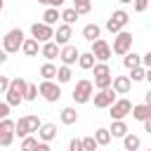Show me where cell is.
Here are the masks:
<instances>
[{
  "instance_id": "obj_1",
  "label": "cell",
  "mask_w": 151,
  "mask_h": 151,
  "mask_svg": "<svg viewBox=\"0 0 151 151\" xmlns=\"http://www.w3.org/2000/svg\"><path fill=\"white\" fill-rule=\"evenodd\" d=\"M26 85H28V80H26V78H21V76L9 78V87H7V92H5V101H7L9 106H19V104L24 101Z\"/></svg>"
},
{
  "instance_id": "obj_2",
  "label": "cell",
  "mask_w": 151,
  "mask_h": 151,
  "mask_svg": "<svg viewBox=\"0 0 151 151\" xmlns=\"http://www.w3.org/2000/svg\"><path fill=\"white\" fill-rule=\"evenodd\" d=\"M40 127V118L38 116H21L17 123H14V137H28L33 132H38Z\"/></svg>"
},
{
  "instance_id": "obj_3",
  "label": "cell",
  "mask_w": 151,
  "mask_h": 151,
  "mask_svg": "<svg viewBox=\"0 0 151 151\" xmlns=\"http://www.w3.org/2000/svg\"><path fill=\"white\" fill-rule=\"evenodd\" d=\"M24 31L21 28H12V31H7L5 35H2V50L7 52V54H14V52H19L21 50V42H24Z\"/></svg>"
},
{
  "instance_id": "obj_4",
  "label": "cell",
  "mask_w": 151,
  "mask_h": 151,
  "mask_svg": "<svg viewBox=\"0 0 151 151\" xmlns=\"http://www.w3.org/2000/svg\"><path fill=\"white\" fill-rule=\"evenodd\" d=\"M38 94H40L45 101L54 104V101H59V99H61V85H59V83H54V80H42V83L38 85Z\"/></svg>"
},
{
  "instance_id": "obj_5",
  "label": "cell",
  "mask_w": 151,
  "mask_h": 151,
  "mask_svg": "<svg viewBox=\"0 0 151 151\" xmlns=\"http://www.w3.org/2000/svg\"><path fill=\"white\" fill-rule=\"evenodd\" d=\"M92 92H94V87H92V80H87V78H80L78 83H76V87H73V101L76 104H87L90 99H92Z\"/></svg>"
},
{
  "instance_id": "obj_6",
  "label": "cell",
  "mask_w": 151,
  "mask_h": 151,
  "mask_svg": "<svg viewBox=\"0 0 151 151\" xmlns=\"http://www.w3.org/2000/svg\"><path fill=\"white\" fill-rule=\"evenodd\" d=\"M127 52H132V33H127V31H120V33H116V38H113L111 54L125 57Z\"/></svg>"
},
{
  "instance_id": "obj_7",
  "label": "cell",
  "mask_w": 151,
  "mask_h": 151,
  "mask_svg": "<svg viewBox=\"0 0 151 151\" xmlns=\"http://www.w3.org/2000/svg\"><path fill=\"white\" fill-rule=\"evenodd\" d=\"M127 21H130V14H127L125 9H116V12L106 19V31H109V33H120V31H125Z\"/></svg>"
},
{
  "instance_id": "obj_8",
  "label": "cell",
  "mask_w": 151,
  "mask_h": 151,
  "mask_svg": "<svg viewBox=\"0 0 151 151\" xmlns=\"http://www.w3.org/2000/svg\"><path fill=\"white\" fill-rule=\"evenodd\" d=\"M130 111H132V101L130 99H116L111 106H109V116H111V120H125L127 116H130Z\"/></svg>"
},
{
  "instance_id": "obj_9",
  "label": "cell",
  "mask_w": 151,
  "mask_h": 151,
  "mask_svg": "<svg viewBox=\"0 0 151 151\" xmlns=\"http://www.w3.org/2000/svg\"><path fill=\"white\" fill-rule=\"evenodd\" d=\"M90 54L94 57V61H109L111 59V45L104 40V38H97L94 42H92V50H90Z\"/></svg>"
},
{
  "instance_id": "obj_10",
  "label": "cell",
  "mask_w": 151,
  "mask_h": 151,
  "mask_svg": "<svg viewBox=\"0 0 151 151\" xmlns=\"http://www.w3.org/2000/svg\"><path fill=\"white\" fill-rule=\"evenodd\" d=\"M31 38H33L35 42H50V40L54 38V28H52V26H45L42 21H40V24L35 21V24L31 26Z\"/></svg>"
},
{
  "instance_id": "obj_11",
  "label": "cell",
  "mask_w": 151,
  "mask_h": 151,
  "mask_svg": "<svg viewBox=\"0 0 151 151\" xmlns=\"http://www.w3.org/2000/svg\"><path fill=\"white\" fill-rule=\"evenodd\" d=\"M90 101H94V109H109V106L116 101V92H113L111 87L99 90L97 94H92V99H90Z\"/></svg>"
},
{
  "instance_id": "obj_12",
  "label": "cell",
  "mask_w": 151,
  "mask_h": 151,
  "mask_svg": "<svg viewBox=\"0 0 151 151\" xmlns=\"http://www.w3.org/2000/svg\"><path fill=\"white\" fill-rule=\"evenodd\" d=\"M78 57H80V50L76 47V45H64V47H59V59H61V64L64 66H73L76 61H78Z\"/></svg>"
},
{
  "instance_id": "obj_13",
  "label": "cell",
  "mask_w": 151,
  "mask_h": 151,
  "mask_svg": "<svg viewBox=\"0 0 151 151\" xmlns=\"http://www.w3.org/2000/svg\"><path fill=\"white\" fill-rule=\"evenodd\" d=\"M14 142V120H0V146H9Z\"/></svg>"
},
{
  "instance_id": "obj_14",
  "label": "cell",
  "mask_w": 151,
  "mask_h": 151,
  "mask_svg": "<svg viewBox=\"0 0 151 151\" xmlns=\"http://www.w3.org/2000/svg\"><path fill=\"white\" fill-rule=\"evenodd\" d=\"M71 38H73V28L68 26V24H61V26H57V31H54V42L59 45V47H64V45H68L71 42Z\"/></svg>"
},
{
  "instance_id": "obj_15",
  "label": "cell",
  "mask_w": 151,
  "mask_h": 151,
  "mask_svg": "<svg viewBox=\"0 0 151 151\" xmlns=\"http://www.w3.org/2000/svg\"><path fill=\"white\" fill-rule=\"evenodd\" d=\"M111 90H113L116 94H127V92L132 90V83H130L127 76H113V80H111Z\"/></svg>"
},
{
  "instance_id": "obj_16",
  "label": "cell",
  "mask_w": 151,
  "mask_h": 151,
  "mask_svg": "<svg viewBox=\"0 0 151 151\" xmlns=\"http://www.w3.org/2000/svg\"><path fill=\"white\" fill-rule=\"evenodd\" d=\"M57 137V125L54 123H40V127H38V142H52Z\"/></svg>"
},
{
  "instance_id": "obj_17",
  "label": "cell",
  "mask_w": 151,
  "mask_h": 151,
  "mask_svg": "<svg viewBox=\"0 0 151 151\" xmlns=\"http://www.w3.org/2000/svg\"><path fill=\"white\" fill-rule=\"evenodd\" d=\"M130 116H132L134 120L144 123L146 118H151V106H149V104H132V111H130Z\"/></svg>"
},
{
  "instance_id": "obj_18",
  "label": "cell",
  "mask_w": 151,
  "mask_h": 151,
  "mask_svg": "<svg viewBox=\"0 0 151 151\" xmlns=\"http://www.w3.org/2000/svg\"><path fill=\"white\" fill-rule=\"evenodd\" d=\"M106 130H109V134H111V137H118V139H123V137L130 132L125 120H111V127H106Z\"/></svg>"
},
{
  "instance_id": "obj_19",
  "label": "cell",
  "mask_w": 151,
  "mask_h": 151,
  "mask_svg": "<svg viewBox=\"0 0 151 151\" xmlns=\"http://www.w3.org/2000/svg\"><path fill=\"white\" fill-rule=\"evenodd\" d=\"M40 54H42L47 61H52V59H57V57H59V45H57L54 40H50V42H42V47H40Z\"/></svg>"
},
{
  "instance_id": "obj_20",
  "label": "cell",
  "mask_w": 151,
  "mask_h": 151,
  "mask_svg": "<svg viewBox=\"0 0 151 151\" xmlns=\"http://www.w3.org/2000/svg\"><path fill=\"white\" fill-rule=\"evenodd\" d=\"M99 35H101V28H99L97 24H85V26H83V38H85L87 42H94Z\"/></svg>"
},
{
  "instance_id": "obj_21",
  "label": "cell",
  "mask_w": 151,
  "mask_h": 151,
  "mask_svg": "<svg viewBox=\"0 0 151 151\" xmlns=\"http://www.w3.org/2000/svg\"><path fill=\"white\" fill-rule=\"evenodd\" d=\"M59 118H61L64 125H76V123H78V111H76L73 106H66V109H61Z\"/></svg>"
},
{
  "instance_id": "obj_22",
  "label": "cell",
  "mask_w": 151,
  "mask_h": 151,
  "mask_svg": "<svg viewBox=\"0 0 151 151\" xmlns=\"http://www.w3.org/2000/svg\"><path fill=\"white\" fill-rule=\"evenodd\" d=\"M21 52H24L26 57H35V54L40 52V45H38L33 38H24V42H21Z\"/></svg>"
},
{
  "instance_id": "obj_23",
  "label": "cell",
  "mask_w": 151,
  "mask_h": 151,
  "mask_svg": "<svg viewBox=\"0 0 151 151\" xmlns=\"http://www.w3.org/2000/svg\"><path fill=\"white\" fill-rule=\"evenodd\" d=\"M71 78H73V71H71V66H59L57 68V76H54V83H59V85H64V83H71Z\"/></svg>"
},
{
  "instance_id": "obj_24",
  "label": "cell",
  "mask_w": 151,
  "mask_h": 151,
  "mask_svg": "<svg viewBox=\"0 0 151 151\" xmlns=\"http://www.w3.org/2000/svg\"><path fill=\"white\" fill-rule=\"evenodd\" d=\"M123 146H125V151H139V146H142V139H139L137 134L127 132V134L123 137Z\"/></svg>"
},
{
  "instance_id": "obj_25",
  "label": "cell",
  "mask_w": 151,
  "mask_h": 151,
  "mask_svg": "<svg viewBox=\"0 0 151 151\" xmlns=\"http://www.w3.org/2000/svg\"><path fill=\"white\" fill-rule=\"evenodd\" d=\"M123 66L130 71V68H137V66H142V54H137V52H127L125 57H123Z\"/></svg>"
},
{
  "instance_id": "obj_26",
  "label": "cell",
  "mask_w": 151,
  "mask_h": 151,
  "mask_svg": "<svg viewBox=\"0 0 151 151\" xmlns=\"http://www.w3.org/2000/svg\"><path fill=\"white\" fill-rule=\"evenodd\" d=\"M57 19H59V9H57V7H47V9H45V14H42V24L54 28Z\"/></svg>"
},
{
  "instance_id": "obj_27",
  "label": "cell",
  "mask_w": 151,
  "mask_h": 151,
  "mask_svg": "<svg viewBox=\"0 0 151 151\" xmlns=\"http://www.w3.org/2000/svg\"><path fill=\"white\" fill-rule=\"evenodd\" d=\"M59 19H61L64 24H68V26H73V24L78 21V12H76L73 7H66V9H61V12H59Z\"/></svg>"
},
{
  "instance_id": "obj_28",
  "label": "cell",
  "mask_w": 151,
  "mask_h": 151,
  "mask_svg": "<svg viewBox=\"0 0 151 151\" xmlns=\"http://www.w3.org/2000/svg\"><path fill=\"white\" fill-rule=\"evenodd\" d=\"M92 137H94V142H97V146H106V144L111 142V134H109V130H106V127H97Z\"/></svg>"
},
{
  "instance_id": "obj_29",
  "label": "cell",
  "mask_w": 151,
  "mask_h": 151,
  "mask_svg": "<svg viewBox=\"0 0 151 151\" xmlns=\"http://www.w3.org/2000/svg\"><path fill=\"white\" fill-rule=\"evenodd\" d=\"M83 71H90L92 66H94V57L90 54V52H80V57H78V61H76Z\"/></svg>"
},
{
  "instance_id": "obj_30",
  "label": "cell",
  "mask_w": 151,
  "mask_h": 151,
  "mask_svg": "<svg viewBox=\"0 0 151 151\" xmlns=\"http://www.w3.org/2000/svg\"><path fill=\"white\" fill-rule=\"evenodd\" d=\"M40 76H42V80H54V76H57V66H54L52 61L42 64V66H40Z\"/></svg>"
},
{
  "instance_id": "obj_31",
  "label": "cell",
  "mask_w": 151,
  "mask_h": 151,
  "mask_svg": "<svg viewBox=\"0 0 151 151\" xmlns=\"http://www.w3.org/2000/svg\"><path fill=\"white\" fill-rule=\"evenodd\" d=\"M73 9L78 12V17H80V14H90L92 0H73Z\"/></svg>"
},
{
  "instance_id": "obj_32",
  "label": "cell",
  "mask_w": 151,
  "mask_h": 151,
  "mask_svg": "<svg viewBox=\"0 0 151 151\" xmlns=\"http://www.w3.org/2000/svg\"><path fill=\"white\" fill-rule=\"evenodd\" d=\"M130 83H139V80H144L146 78V68L144 66H137V68H130Z\"/></svg>"
},
{
  "instance_id": "obj_33",
  "label": "cell",
  "mask_w": 151,
  "mask_h": 151,
  "mask_svg": "<svg viewBox=\"0 0 151 151\" xmlns=\"http://www.w3.org/2000/svg\"><path fill=\"white\" fill-rule=\"evenodd\" d=\"M111 80H113V76H97L94 83H92V87H97V90H106V87H111Z\"/></svg>"
},
{
  "instance_id": "obj_34",
  "label": "cell",
  "mask_w": 151,
  "mask_h": 151,
  "mask_svg": "<svg viewBox=\"0 0 151 151\" xmlns=\"http://www.w3.org/2000/svg\"><path fill=\"white\" fill-rule=\"evenodd\" d=\"M35 146H38V137L28 134V137L21 139V151H35Z\"/></svg>"
},
{
  "instance_id": "obj_35",
  "label": "cell",
  "mask_w": 151,
  "mask_h": 151,
  "mask_svg": "<svg viewBox=\"0 0 151 151\" xmlns=\"http://www.w3.org/2000/svg\"><path fill=\"white\" fill-rule=\"evenodd\" d=\"M92 71H94V78H97V76H111V68H109V64H104V61H94Z\"/></svg>"
},
{
  "instance_id": "obj_36",
  "label": "cell",
  "mask_w": 151,
  "mask_h": 151,
  "mask_svg": "<svg viewBox=\"0 0 151 151\" xmlns=\"http://www.w3.org/2000/svg\"><path fill=\"white\" fill-rule=\"evenodd\" d=\"M38 99V85L28 83L26 85V94H24V101H35Z\"/></svg>"
},
{
  "instance_id": "obj_37",
  "label": "cell",
  "mask_w": 151,
  "mask_h": 151,
  "mask_svg": "<svg viewBox=\"0 0 151 151\" xmlns=\"http://www.w3.org/2000/svg\"><path fill=\"white\" fill-rule=\"evenodd\" d=\"M80 144H83V151H97V142H94V137H83Z\"/></svg>"
},
{
  "instance_id": "obj_38",
  "label": "cell",
  "mask_w": 151,
  "mask_h": 151,
  "mask_svg": "<svg viewBox=\"0 0 151 151\" xmlns=\"http://www.w3.org/2000/svg\"><path fill=\"white\" fill-rule=\"evenodd\" d=\"M9 104L7 101H0V120H5V118H9Z\"/></svg>"
},
{
  "instance_id": "obj_39",
  "label": "cell",
  "mask_w": 151,
  "mask_h": 151,
  "mask_svg": "<svg viewBox=\"0 0 151 151\" xmlns=\"http://www.w3.org/2000/svg\"><path fill=\"white\" fill-rule=\"evenodd\" d=\"M38 2H40V5H47V7H57V9H59L66 0H38Z\"/></svg>"
},
{
  "instance_id": "obj_40",
  "label": "cell",
  "mask_w": 151,
  "mask_h": 151,
  "mask_svg": "<svg viewBox=\"0 0 151 151\" xmlns=\"http://www.w3.org/2000/svg\"><path fill=\"white\" fill-rule=\"evenodd\" d=\"M134 2V12H144L149 7V0H132Z\"/></svg>"
},
{
  "instance_id": "obj_41",
  "label": "cell",
  "mask_w": 151,
  "mask_h": 151,
  "mask_svg": "<svg viewBox=\"0 0 151 151\" xmlns=\"http://www.w3.org/2000/svg\"><path fill=\"white\" fill-rule=\"evenodd\" d=\"M68 151H83L80 139H71V142H68Z\"/></svg>"
},
{
  "instance_id": "obj_42",
  "label": "cell",
  "mask_w": 151,
  "mask_h": 151,
  "mask_svg": "<svg viewBox=\"0 0 151 151\" xmlns=\"http://www.w3.org/2000/svg\"><path fill=\"white\" fill-rule=\"evenodd\" d=\"M7 87H9V78L7 76H0V94H5Z\"/></svg>"
},
{
  "instance_id": "obj_43",
  "label": "cell",
  "mask_w": 151,
  "mask_h": 151,
  "mask_svg": "<svg viewBox=\"0 0 151 151\" xmlns=\"http://www.w3.org/2000/svg\"><path fill=\"white\" fill-rule=\"evenodd\" d=\"M142 66L149 71L151 68V52H146V54H142Z\"/></svg>"
},
{
  "instance_id": "obj_44",
  "label": "cell",
  "mask_w": 151,
  "mask_h": 151,
  "mask_svg": "<svg viewBox=\"0 0 151 151\" xmlns=\"http://www.w3.org/2000/svg\"><path fill=\"white\" fill-rule=\"evenodd\" d=\"M35 151H52V149H50V144H47V142H38Z\"/></svg>"
},
{
  "instance_id": "obj_45",
  "label": "cell",
  "mask_w": 151,
  "mask_h": 151,
  "mask_svg": "<svg viewBox=\"0 0 151 151\" xmlns=\"http://www.w3.org/2000/svg\"><path fill=\"white\" fill-rule=\"evenodd\" d=\"M5 61H7V52L0 47V64H5Z\"/></svg>"
},
{
  "instance_id": "obj_46",
  "label": "cell",
  "mask_w": 151,
  "mask_h": 151,
  "mask_svg": "<svg viewBox=\"0 0 151 151\" xmlns=\"http://www.w3.org/2000/svg\"><path fill=\"white\" fill-rule=\"evenodd\" d=\"M144 130H146V132H151V118H146V120H144Z\"/></svg>"
},
{
  "instance_id": "obj_47",
  "label": "cell",
  "mask_w": 151,
  "mask_h": 151,
  "mask_svg": "<svg viewBox=\"0 0 151 151\" xmlns=\"http://www.w3.org/2000/svg\"><path fill=\"white\" fill-rule=\"evenodd\" d=\"M2 9H5V0H0V12H2Z\"/></svg>"
},
{
  "instance_id": "obj_48",
  "label": "cell",
  "mask_w": 151,
  "mask_h": 151,
  "mask_svg": "<svg viewBox=\"0 0 151 151\" xmlns=\"http://www.w3.org/2000/svg\"><path fill=\"white\" fill-rule=\"evenodd\" d=\"M118 2H123V5H127V2H132V0H118Z\"/></svg>"
},
{
  "instance_id": "obj_49",
  "label": "cell",
  "mask_w": 151,
  "mask_h": 151,
  "mask_svg": "<svg viewBox=\"0 0 151 151\" xmlns=\"http://www.w3.org/2000/svg\"><path fill=\"white\" fill-rule=\"evenodd\" d=\"M0 47H2V35H0Z\"/></svg>"
},
{
  "instance_id": "obj_50",
  "label": "cell",
  "mask_w": 151,
  "mask_h": 151,
  "mask_svg": "<svg viewBox=\"0 0 151 151\" xmlns=\"http://www.w3.org/2000/svg\"><path fill=\"white\" fill-rule=\"evenodd\" d=\"M146 151H151V149H146Z\"/></svg>"
}]
</instances>
